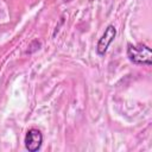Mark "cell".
<instances>
[{"instance_id": "obj_3", "label": "cell", "mask_w": 152, "mask_h": 152, "mask_svg": "<svg viewBox=\"0 0 152 152\" xmlns=\"http://www.w3.org/2000/svg\"><path fill=\"white\" fill-rule=\"evenodd\" d=\"M115 34H116L115 27H114L113 25H109V26L106 28L104 33L102 34V37L100 38V40H99V43H97L96 50H97V53H99V55H104V53H106L108 46H109L110 43L114 40Z\"/></svg>"}, {"instance_id": "obj_4", "label": "cell", "mask_w": 152, "mask_h": 152, "mask_svg": "<svg viewBox=\"0 0 152 152\" xmlns=\"http://www.w3.org/2000/svg\"><path fill=\"white\" fill-rule=\"evenodd\" d=\"M90 1H94V0H90Z\"/></svg>"}, {"instance_id": "obj_1", "label": "cell", "mask_w": 152, "mask_h": 152, "mask_svg": "<svg viewBox=\"0 0 152 152\" xmlns=\"http://www.w3.org/2000/svg\"><path fill=\"white\" fill-rule=\"evenodd\" d=\"M127 56L135 64H146V65L152 64V51L146 45L129 44L127 48Z\"/></svg>"}, {"instance_id": "obj_2", "label": "cell", "mask_w": 152, "mask_h": 152, "mask_svg": "<svg viewBox=\"0 0 152 152\" xmlns=\"http://www.w3.org/2000/svg\"><path fill=\"white\" fill-rule=\"evenodd\" d=\"M42 142H43V135L38 129L31 128L30 131H27L25 137V146L30 152L38 151L42 146Z\"/></svg>"}]
</instances>
